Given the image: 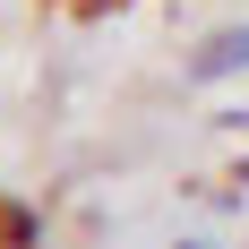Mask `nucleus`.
I'll return each instance as SVG.
<instances>
[{
    "label": "nucleus",
    "mask_w": 249,
    "mask_h": 249,
    "mask_svg": "<svg viewBox=\"0 0 249 249\" xmlns=\"http://www.w3.org/2000/svg\"><path fill=\"white\" fill-rule=\"evenodd\" d=\"M189 69H198V77H241V69H249V26H224V35H206Z\"/></svg>",
    "instance_id": "1"
},
{
    "label": "nucleus",
    "mask_w": 249,
    "mask_h": 249,
    "mask_svg": "<svg viewBox=\"0 0 249 249\" xmlns=\"http://www.w3.org/2000/svg\"><path fill=\"white\" fill-rule=\"evenodd\" d=\"M180 249H215V241H180Z\"/></svg>",
    "instance_id": "2"
}]
</instances>
